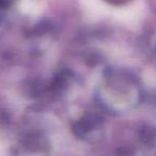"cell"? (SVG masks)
<instances>
[{
    "mask_svg": "<svg viewBox=\"0 0 156 156\" xmlns=\"http://www.w3.org/2000/svg\"><path fill=\"white\" fill-rule=\"evenodd\" d=\"M13 2H14V0H0V5H1V7H9V5Z\"/></svg>",
    "mask_w": 156,
    "mask_h": 156,
    "instance_id": "cell-2",
    "label": "cell"
},
{
    "mask_svg": "<svg viewBox=\"0 0 156 156\" xmlns=\"http://www.w3.org/2000/svg\"><path fill=\"white\" fill-rule=\"evenodd\" d=\"M108 3H111V5H124V3H127L129 2L130 0H106Z\"/></svg>",
    "mask_w": 156,
    "mask_h": 156,
    "instance_id": "cell-1",
    "label": "cell"
}]
</instances>
